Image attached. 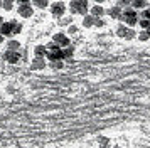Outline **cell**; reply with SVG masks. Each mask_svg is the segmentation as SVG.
Here are the masks:
<instances>
[{
  "instance_id": "6da1fadb",
  "label": "cell",
  "mask_w": 150,
  "mask_h": 148,
  "mask_svg": "<svg viewBox=\"0 0 150 148\" xmlns=\"http://www.w3.org/2000/svg\"><path fill=\"white\" fill-rule=\"evenodd\" d=\"M120 20L125 22L128 27H133L135 24H138V13H137V10H133V8H127V10L122 12Z\"/></svg>"
},
{
  "instance_id": "7a4b0ae2",
  "label": "cell",
  "mask_w": 150,
  "mask_h": 148,
  "mask_svg": "<svg viewBox=\"0 0 150 148\" xmlns=\"http://www.w3.org/2000/svg\"><path fill=\"white\" fill-rule=\"evenodd\" d=\"M17 13L24 19H30L32 13H34V7L30 5V2H21L17 5Z\"/></svg>"
},
{
  "instance_id": "3957f363",
  "label": "cell",
  "mask_w": 150,
  "mask_h": 148,
  "mask_svg": "<svg viewBox=\"0 0 150 148\" xmlns=\"http://www.w3.org/2000/svg\"><path fill=\"white\" fill-rule=\"evenodd\" d=\"M69 10L71 13H79V15H86L88 13V2H71L69 4Z\"/></svg>"
},
{
  "instance_id": "277c9868",
  "label": "cell",
  "mask_w": 150,
  "mask_h": 148,
  "mask_svg": "<svg viewBox=\"0 0 150 148\" xmlns=\"http://www.w3.org/2000/svg\"><path fill=\"white\" fill-rule=\"evenodd\" d=\"M66 12V5L62 4V2H54V4H51V13L57 17V19H62V15Z\"/></svg>"
},
{
  "instance_id": "5b68a950",
  "label": "cell",
  "mask_w": 150,
  "mask_h": 148,
  "mask_svg": "<svg viewBox=\"0 0 150 148\" xmlns=\"http://www.w3.org/2000/svg\"><path fill=\"white\" fill-rule=\"evenodd\" d=\"M116 35H120L122 39H133V35H137L130 27H125L122 24V25H118L116 27Z\"/></svg>"
},
{
  "instance_id": "8992f818",
  "label": "cell",
  "mask_w": 150,
  "mask_h": 148,
  "mask_svg": "<svg viewBox=\"0 0 150 148\" xmlns=\"http://www.w3.org/2000/svg\"><path fill=\"white\" fill-rule=\"evenodd\" d=\"M52 42H54L57 47H68V46H69V37L66 35V34L57 32V34H54V37H52Z\"/></svg>"
},
{
  "instance_id": "52a82bcc",
  "label": "cell",
  "mask_w": 150,
  "mask_h": 148,
  "mask_svg": "<svg viewBox=\"0 0 150 148\" xmlns=\"http://www.w3.org/2000/svg\"><path fill=\"white\" fill-rule=\"evenodd\" d=\"M12 30H14V20H8V22H4L0 25V35L4 37H12Z\"/></svg>"
},
{
  "instance_id": "ba28073f",
  "label": "cell",
  "mask_w": 150,
  "mask_h": 148,
  "mask_svg": "<svg viewBox=\"0 0 150 148\" xmlns=\"http://www.w3.org/2000/svg\"><path fill=\"white\" fill-rule=\"evenodd\" d=\"M4 57H5V61L10 62V64H17V62L21 61V54L15 52V51H5Z\"/></svg>"
},
{
  "instance_id": "9c48e42d",
  "label": "cell",
  "mask_w": 150,
  "mask_h": 148,
  "mask_svg": "<svg viewBox=\"0 0 150 148\" xmlns=\"http://www.w3.org/2000/svg\"><path fill=\"white\" fill-rule=\"evenodd\" d=\"M89 12H91V17L93 19H101V15L105 13V8L101 5H93L89 8Z\"/></svg>"
},
{
  "instance_id": "30bf717a",
  "label": "cell",
  "mask_w": 150,
  "mask_h": 148,
  "mask_svg": "<svg viewBox=\"0 0 150 148\" xmlns=\"http://www.w3.org/2000/svg\"><path fill=\"white\" fill-rule=\"evenodd\" d=\"M44 67H46V62H44L42 57H35L30 64V69H44Z\"/></svg>"
},
{
  "instance_id": "8fae6325",
  "label": "cell",
  "mask_w": 150,
  "mask_h": 148,
  "mask_svg": "<svg viewBox=\"0 0 150 148\" xmlns=\"http://www.w3.org/2000/svg\"><path fill=\"white\" fill-rule=\"evenodd\" d=\"M108 12V15L110 17H113V19H120V15H122V8L118 5H115V7H111L110 10H106Z\"/></svg>"
},
{
  "instance_id": "7c38bea8",
  "label": "cell",
  "mask_w": 150,
  "mask_h": 148,
  "mask_svg": "<svg viewBox=\"0 0 150 148\" xmlns=\"http://www.w3.org/2000/svg\"><path fill=\"white\" fill-rule=\"evenodd\" d=\"M93 24H95V19H93L91 15H84V17H83L81 25L84 27V29H89V27H93Z\"/></svg>"
},
{
  "instance_id": "4fadbf2b",
  "label": "cell",
  "mask_w": 150,
  "mask_h": 148,
  "mask_svg": "<svg viewBox=\"0 0 150 148\" xmlns=\"http://www.w3.org/2000/svg\"><path fill=\"white\" fill-rule=\"evenodd\" d=\"M7 49L8 51H15V52H19V49H21V42H19V40H8L7 42Z\"/></svg>"
},
{
  "instance_id": "5bb4252c",
  "label": "cell",
  "mask_w": 150,
  "mask_h": 148,
  "mask_svg": "<svg viewBox=\"0 0 150 148\" xmlns=\"http://www.w3.org/2000/svg\"><path fill=\"white\" fill-rule=\"evenodd\" d=\"M34 54H35V57H42V59H44V56H46V47L44 46H37L34 49Z\"/></svg>"
},
{
  "instance_id": "9a60e30c",
  "label": "cell",
  "mask_w": 150,
  "mask_h": 148,
  "mask_svg": "<svg viewBox=\"0 0 150 148\" xmlns=\"http://www.w3.org/2000/svg\"><path fill=\"white\" fill-rule=\"evenodd\" d=\"M30 5L32 7H39V8H46V7H47V2H46V0H34Z\"/></svg>"
},
{
  "instance_id": "2e32d148",
  "label": "cell",
  "mask_w": 150,
  "mask_h": 148,
  "mask_svg": "<svg viewBox=\"0 0 150 148\" xmlns=\"http://www.w3.org/2000/svg\"><path fill=\"white\" fill-rule=\"evenodd\" d=\"M73 54H74V49H73V47H66V49H64V51H62V57H71V56H73Z\"/></svg>"
},
{
  "instance_id": "e0dca14e",
  "label": "cell",
  "mask_w": 150,
  "mask_h": 148,
  "mask_svg": "<svg viewBox=\"0 0 150 148\" xmlns=\"http://www.w3.org/2000/svg\"><path fill=\"white\" fill-rule=\"evenodd\" d=\"M138 24H140V27H142L143 30H149L150 29V20H147V19H142Z\"/></svg>"
},
{
  "instance_id": "ac0fdd59",
  "label": "cell",
  "mask_w": 150,
  "mask_h": 148,
  "mask_svg": "<svg viewBox=\"0 0 150 148\" xmlns=\"http://www.w3.org/2000/svg\"><path fill=\"white\" fill-rule=\"evenodd\" d=\"M21 30H22V25H21V24H17V20H14V30H12V35L21 34Z\"/></svg>"
},
{
  "instance_id": "d6986e66",
  "label": "cell",
  "mask_w": 150,
  "mask_h": 148,
  "mask_svg": "<svg viewBox=\"0 0 150 148\" xmlns=\"http://www.w3.org/2000/svg\"><path fill=\"white\" fill-rule=\"evenodd\" d=\"M71 22H73V15L66 19H59V25H71Z\"/></svg>"
},
{
  "instance_id": "ffe728a7",
  "label": "cell",
  "mask_w": 150,
  "mask_h": 148,
  "mask_svg": "<svg viewBox=\"0 0 150 148\" xmlns=\"http://www.w3.org/2000/svg\"><path fill=\"white\" fill-rule=\"evenodd\" d=\"M132 5H133V10H135V8H142V7H147L149 4H147V2H133Z\"/></svg>"
},
{
  "instance_id": "44dd1931",
  "label": "cell",
  "mask_w": 150,
  "mask_h": 148,
  "mask_svg": "<svg viewBox=\"0 0 150 148\" xmlns=\"http://www.w3.org/2000/svg\"><path fill=\"white\" fill-rule=\"evenodd\" d=\"M2 8H5V10H12V8H14V4H12V2H2Z\"/></svg>"
},
{
  "instance_id": "7402d4cb",
  "label": "cell",
  "mask_w": 150,
  "mask_h": 148,
  "mask_svg": "<svg viewBox=\"0 0 150 148\" xmlns=\"http://www.w3.org/2000/svg\"><path fill=\"white\" fill-rule=\"evenodd\" d=\"M138 39H140V40H147V39H149V34H147V30H142V32L138 34Z\"/></svg>"
},
{
  "instance_id": "603a6c76",
  "label": "cell",
  "mask_w": 150,
  "mask_h": 148,
  "mask_svg": "<svg viewBox=\"0 0 150 148\" xmlns=\"http://www.w3.org/2000/svg\"><path fill=\"white\" fill-rule=\"evenodd\" d=\"M62 66H64V64H62L61 61H56V62H51V67H54V69H61Z\"/></svg>"
},
{
  "instance_id": "cb8c5ba5",
  "label": "cell",
  "mask_w": 150,
  "mask_h": 148,
  "mask_svg": "<svg viewBox=\"0 0 150 148\" xmlns=\"http://www.w3.org/2000/svg\"><path fill=\"white\" fill-rule=\"evenodd\" d=\"M93 25H96V27H103L105 25V20L103 19H95V24Z\"/></svg>"
},
{
  "instance_id": "d4e9b609",
  "label": "cell",
  "mask_w": 150,
  "mask_h": 148,
  "mask_svg": "<svg viewBox=\"0 0 150 148\" xmlns=\"http://www.w3.org/2000/svg\"><path fill=\"white\" fill-rule=\"evenodd\" d=\"M68 32H69V34H76V32H78V27L71 24V25H69V29H68Z\"/></svg>"
},
{
  "instance_id": "484cf974",
  "label": "cell",
  "mask_w": 150,
  "mask_h": 148,
  "mask_svg": "<svg viewBox=\"0 0 150 148\" xmlns=\"http://www.w3.org/2000/svg\"><path fill=\"white\" fill-rule=\"evenodd\" d=\"M143 15H145V19H147V20H150V7L145 10V12H143Z\"/></svg>"
},
{
  "instance_id": "4316f807",
  "label": "cell",
  "mask_w": 150,
  "mask_h": 148,
  "mask_svg": "<svg viewBox=\"0 0 150 148\" xmlns=\"http://www.w3.org/2000/svg\"><path fill=\"white\" fill-rule=\"evenodd\" d=\"M2 24H4V19H2V15H0V25H2Z\"/></svg>"
},
{
  "instance_id": "83f0119b",
  "label": "cell",
  "mask_w": 150,
  "mask_h": 148,
  "mask_svg": "<svg viewBox=\"0 0 150 148\" xmlns=\"http://www.w3.org/2000/svg\"><path fill=\"white\" fill-rule=\"evenodd\" d=\"M2 42H4V37H2V35H0V44H2Z\"/></svg>"
},
{
  "instance_id": "f1b7e54d",
  "label": "cell",
  "mask_w": 150,
  "mask_h": 148,
  "mask_svg": "<svg viewBox=\"0 0 150 148\" xmlns=\"http://www.w3.org/2000/svg\"><path fill=\"white\" fill-rule=\"evenodd\" d=\"M0 7H2V2H0Z\"/></svg>"
}]
</instances>
